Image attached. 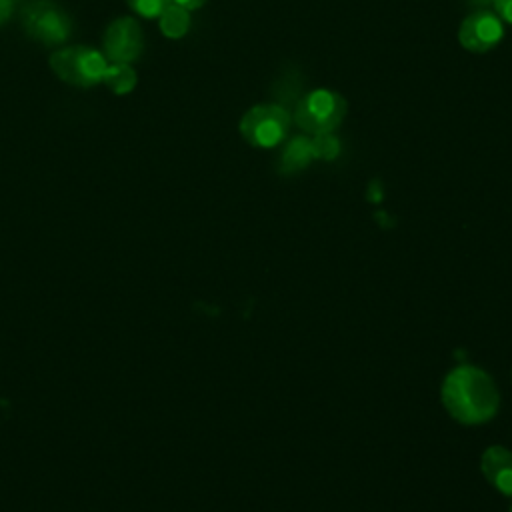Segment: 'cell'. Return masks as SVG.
<instances>
[{
    "label": "cell",
    "mask_w": 512,
    "mask_h": 512,
    "mask_svg": "<svg viewBox=\"0 0 512 512\" xmlns=\"http://www.w3.org/2000/svg\"><path fill=\"white\" fill-rule=\"evenodd\" d=\"M172 2L182 6V8H186V10H196V8L206 4V0H172Z\"/></svg>",
    "instance_id": "2e32d148"
},
{
    "label": "cell",
    "mask_w": 512,
    "mask_h": 512,
    "mask_svg": "<svg viewBox=\"0 0 512 512\" xmlns=\"http://www.w3.org/2000/svg\"><path fill=\"white\" fill-rule=\"evenodd\" d=\"M292 124V116L278 104H256L244 112L240 120L242 138L256 148H272L280 144Z\"/></svg>",
    "instance_id": "277c9868"
},
{
    "label": "cell",
    "mask_w": 512,
    "mask_h": 512,
    "mask_svg": "<svg viewBox=\"0 0 512 512\" xmlns=\"http://www.w3.org/2000/svg\"><path fill=\"white\" fill-rule=\"evenodd\" d=\"M22 22L28 36L44 44H60L70 36L72 30L68 14L46 0L28 4L22 14Z\"/></svg>",
    "instance_id": "5b68a950"
},
{
    "label": "cell",
    "mask_w": 512,
    "mask_h": 512,
    "mask_svg": "<svg viewBox=\"0 0 512 512\" xmlns=\"http://www.w3.org/2000/svg\"><path fill=\"white\" fill-rule=\"evenodd\" d=\"M504 38V22L492 10H476L458 28V42L468 52H488Z\"/></svg>",
    "instance_id": "8992f818"
},
{
    "label": "cell",
    "mask_w": 512,
    "mask_h": 512,
    "mask_svg": "<svg viewBox=\"0 0 512 512\" xmlns=\"http://www.w3.org/2000/svg\"><path fill=\"white\" fill-rule=\"evenodd\" d=\"M440 398L448 414L468 426L488 422L500 406L494 380L482 368L472 364H460L446 374Z\"/></svg>",
    "instance_id": "6da1fadb"
},
{
    "label": "cell",
    "mask_w": 512,
    "mask_h": 512,
    "mask_svg": "<svg viewBox=\"0 0 512 512\" xmlns=\"http://www.w3.org/2000/svg\"><path fill=\"white\" fill-rule=\"evenodd\" d=\"M14 8V0H0V24H4Z\"/></svg>",
    "instance_id": "9a60e30c"
},
{
    "label": "cell",
    "mask_w": 512,
    "mask_h": 512,
    "mask_svg": "<svg viewBox=\"0 0 512 512\" xmlns=\"http://www.w3.org/2000/svg\"><path fill=\"white\" fill-rule=\"evenodd\" d=\"M106 66V56L88 46L60 48L50 56V68L54 70V74L60 80L82 88L102 82Z\"/></svg>",
    "instance_id": "3957f363"
},
{
    "label": "cell",
    "mask_w": 512,
    "mask_h": 512,
    "mask_svg": "<svg viewBox=\"0 0 512 512\" xmlns=\"http://www.w3.org/2000/svg\"><path fill=\"white\" fill-rule=\"evenodd\" d=\"M312 148H314V158L330 160L338 154V140L332 134H318V136H312Z\"/></svg>",
    "instance_id": "4fadbf2b"
},
{
    "label": "cell",
    "mask_w": 512,
    "mask_h": 512,
    "mask_svg": "<svg viewBox=\"0 0 512 512\" xmlns=\"http://www.w3.org/2000/svg\"><path fill=\"white\" fill-rule=\"evenodd\" d=\"M484 478L504 496H512V452L504 446H490L482 454Z\"/></svg>",
    "instance_id": "ba28073f"
},
{
    "label": "cell",
    "mask_w": 512,
    "mask_h": 512,
    "mask_svg": "<svg viewBox=\"0 0 512 512\" xmlns=\"http://www.w3.org/2000/svg\"><path fill=\"white\" fill-rule=\"evenodd\" d=\"M314 158V148H312V138L298 136L286 144L280 156V172L282 174H292L296 170H302L310 160Z\"/></svg>",
    "instance_id": "9c48e42d"
},
{
    "label": "cell",
    "mask_w": 512,
    "mask_h": 512,
    "mask_svg": "<svg viewBox=\"0 0 512 512\" xmlns=\"http://www.w3.org/2000/svg\"><path fill=\"white\" fill-rule=\"evenodd\" d=\"M142 46V30L134 18L122 16L108 24L104 32L106 60L130 64L142 54Z\"/></svg>",
    "instance_id": "52a82bcc"
},
{
    "label": "cell",
    "mask_w": 512,
    "mask_h": 512,
    "mask_svg": "<svg viewBox=\"0 0 512 512\" xmlns=\"http://www.w3.org/2000/svg\"><path fill=\"white\" fill-rule=\"evenodd\" d=\"M492 6L502 22L512 24V0H492Z\"/></svg>",
    "instance_id": "5bb4252c"
},
{
    "label": "cell",
    "mask_w": 512,
    "mask_h": 512,
    "mask_svg": "<svg viewBox=\"0 0 512 512\" xmlns=\"http://www.w3.org/2000/svg\"><path fill=\"white\" fill-rule=\"evenodd\" d=\"M188 12H190V10H186V8H182V6L174 4V2H170V4L162 10V14L158 16L162 34H164L166 38H182V36L188 32V28H190V14H188Z\"/></svg>",
    "instance_id": "8fae6325"
},
{
    "label": "cell",
    "mask_w": 512,
    "mask_h": 512,
    "mask_svg": "<svg viewBox=\"0 0 512 512\" xmlns=\"http://www.w3.org/2000/svg\"><path fill=\"white\" fill-rule=\"evenodd\" d=\"M172 0H126L132 12L144 18H158Z\"/></svg>",
    "instance_id": "7c38bea8"
},
{
    "label": "cell",
    "mask_w": 512,
    "mask_h": 512,
    "mask_svg": "<svg viewBox=\"0 0 512 512\" xmlns=\"http://www.w3.org/2000/svg\"><path fill=\"white\" fill-rule=\"evenodd\" d=\"M510 512H512V508H510Z\"/></svg>",
    "instance_id": "e0dca14e"
},
{
    "label": "cell",
    "mask_w": 512,
    "mask_h": 512,
    "mask_svg": "<svg viewBox=\"0 0 512 512\" xmlns=\"http://www.w3.org/2000/svg\"><path fill=\"white\" fill-rule=\"evenodd\" d=\"M136 72L130 64H122V62H112L106 66L104 74H102V82L118 96L128 94L134 90L136 86Z\"/></svg>",
    "instance_id": "30bf717a"
},
{
    "label": "cell",
    "mask_w": 512,
    "mask_h": 512,
    "mask_svg": "<svg viewBox=\"0 0 512 512\" xmlns=\"http://www.w3.org/2000/svg\"><path fill=\"white\" fill-rule=\"evenodd\" d=\"M348 104L334 90L318 88L302 96L294 106L296 126L312 136L332 134L344 120Z\"/></svg>",
    "instance_id": "7a4b0ae2"
}]
</instances>
